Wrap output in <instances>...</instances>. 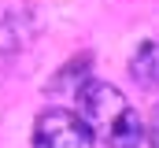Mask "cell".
<instances>
[{
    "instance_id": "cell-1",
    "label": "cell",
    "mask_w": 159,
    "mask_h": 148,
    "mask_svg": "<svg viewBox=\"0 0 159 148\" xmlns=\"http://www.w3.org/2000/svg\"><path fill=\"white\" fill-rule=\"evenodd\" d=\"M78 96V115L89 126L93 141L107 148H137L144 141V122L137 108L126 100V93H119L107 81H81L74 89Z\"/></svg>"
},
{
    "instance_id": "cell-4",
    "label": "cell",
    "mask_w": 159,
    "mask_h": 148,
    "mask_svg": "<svg viewBox=\"0 0 159 148\" xmlns=\"http://www.w3.org/2000/svg\"><path fill=\"white\" fill-rule=\"evenodd\" d=\"M148 145L159 148V104L152 108V115H148Z\"/></svg>"
},
{
    "instance_id": "cell-2",
    "label": "cell",
    "mask_w": 159,
    "mask_h": 148,
    "mask_svg": "<svg viewBox=\"0 0 159 148\" xmlns=\"http://www.w3.org/2000/svg\"><path fill=\"white\" fill-rule=\"evenodd\" d=\"M34 148H93V133L78 111L48 108L34 122Z\"/></svg>"
},
{
    "instance_id": "cell-3",
    "label": "cell",
    "mask_w": 159,
    "mask_h": 148,
    "mask_svg": "<svg viewBox=\"0 0 159 148\" xmlns=\"http://www.w3.org/2000/svg\"><path fill=\"white\" fill-rule=\"evenodd\" d=\"M129 78L141 89H159V41H144L133 59H129Z\"/></svg>"
}]
</instances>
